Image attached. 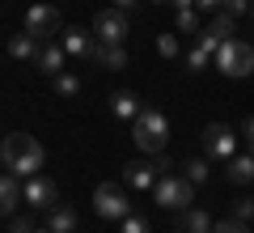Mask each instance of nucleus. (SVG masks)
<instances>
[{
	"mask_svg": "<svg viewBox=\"0 0 254 233\" xmlns=\"http://www.w3.org/2000/svg\"><path fill=\"white\" fill-rule=\"evenodd\" d=\"M170 9L178 13V9H195V0H170Z\"/></svg>",
	"mask_w": 254,
	"mask_h": 233,
	"instance_id": "72a5a7b5",
	"label": "nucleus"
},
{
	"mask_svg": "<svg viewBox=\"0 0 254 233\" xmlns=\"http://www.w3.org/2000/svg\"><path fill=\"white\" fill-rule=\"evenodd\" d=\"M64 51L72 55V60H93L98 38H93L89 30H81V26H68V30H64Z\"/></svg>",
	"mask_w": 254,
	"mask_h": 233,
	"instance_id": "9b49d317",
	"label": "nucleus"
},
{
	"mask_svg": "<svg viewBox=\"0 0 254 233\" xmlns=\"http://www.w3.org/2000/svg\"><path fill=\"white\" fill-rule=\"evenodd\" d=\"M93 64H98V68H106V72L127 68V47H123V43H98V51H93Z\"/></svg>",
	"mask_w": 254,
	"mask_h": 233,
	"instance_id": "2eb2a0df",
	"label": "nucleus"
},
{
	"mask_svg": "<svg viewBox=\"0 0 254 233\" xmlns=\"http://www.w3.org/2000/svg\"><path fill=\"white\" fill-rule=\"evenodd\" d=\"M68 60H72V55L64 51L60 43H43V51H38L34 68H38V72H47V77H60V72H64V64H68Z\"/></svg>",
	"mask_w": 254,
	"mask_h": 233,
	"instance_id": "4468645a",
	"label": "nucleus"
},
{
	"mask_svg": "<svg viewBox=\"0 0 254 233\" xmlns=\"http://www.w3.org/2000/svg\"><path fill=\"white\" fill-rule=\"evenodd\" d=\"M242 140H246V149L254 153V115H250V119L242 123Z\"/></svg>",
	"mask_w": 254,
	"mask_h": 233,
	"instance_id": "7c9ffc66",
	"label": "nucleus"
},
{
	"mask_svg": "<svg viewBox=\"0 0 254 233\" xmlns=\"http://www.w3.org/2000/svg\"><path fill=\"white\" fill-rule=\"evenodd\" d=\"M153 199L161 208H170V212H182V208L195 204V182L187 174H161L157 187H153Z\"/></svg>",
	"mask_w": 254,
	"mask_h": 233,
	"instance_id": "7ed1b4c3",
	"label": "nucleus"
},
{
	"mask_svg": "<svg viewBox=\"0 0 254 233\" xmlns=\"http://www.w3.org/2000/svg\"><path fill=\"white\" fill-rule=\"evenodd\" d=\"M140 110H144V106H140V98H136V93H115V98H110V115H115V119H123V123H136V119H140Z\"/></svg>",
	"mask_w": 254,
	"mask_h": 233,
	"instance_id": "a211bd4d",
	"label": "nucleus"
},
{
	"mask_svg": "<svg viewBox=\"0 0 254 233\" xmlns=\"http://www.w3.org/2000/svg\"><path fill=\"white\" fill-rule=\"evenodd\" d=\"M131 140H136L140 153H165V140H170V123H165V115L157 106H144L140 110V119L131 123Z\"/></svg>",
	"mask_w": 254,
	"mask_h": 233,
	"instance_id": "f03ea898",
	"label": "nucleus"
},
{
	"mask_svg": "<svg viewBox=\"0 0 254 233\" xmlns=\"http://www.w3.org/2000/svg\"><path fill=\"white\" fill-rule=\"evenodd\" d=\"M229 216H233V221H246V225H250V221H254V199H250V195L233 199V204H229Z\"/></svg>",
	"mask_w": 254,
	"mask_h": 233,
	"instance_id": "393cba45",
	"label": "nucleus"
},
{
	"mask_svg": "<svg viewBox=\"0 0 254 233\" xmlns=\"http://www.w3.org/2000/svg\"><path fill=\"white\" fill-rule=\"evenodd\" d=\"M72 233H81V229H72Z\"/></svg>",
	"mask_w": 254,
	"mask_h": 233,
	"instance_id": "58836bf2",
	"label": "nucleus"
},
{
	"mask_svg": "<svg viewBox=\"0 0 254 233\" xmlns=\"http://www.w3.org/2000/svg\"><path fill=\"white\" fill-rule=\"evenodd\" d=\"M153 4H170V0H153Z\"/></svg>",
	"mask_w": 254,
	"mask_h": 233,
	"instance_id": "e433bc0d",
	"label": "nucleus"
},
{
	"mask_svg": "<svg viewBox=\"0 0 254 233\" xmlns=\"http://www.w3.org/2000/svg\"><path fill=\"white\" fill-rule=\"evenodd\" d=\"M233 21H237V17H229V13H216V17H212L203 30H212L216 38H225V43H229V38H233Z\"/></svg>",
	"mask_w": 254,
	"mask_h": 233,
	"instance_id": "5701e85b",
	"label": "nucleus"
},
{
	"mask_svg": "<svg viewBox=\"0 0 254 233\" xmlns=\"http://www.w3.org/2000/svg\"><path fill=\"white\" fill-rule=\"evenodd\" d=\"M38 51H43V38H34L30 30H21V34L9 38V55L13 60H38Z\"/></svg>",
	"mask_w": 254,
	"mask_h": 233,
	"instance_id": "dca6fc26",
	"label": "nucleus"
},
{
	"mask_svg": "<svg viewBox=\"0 0 254 233\" xmlns=\"http://www.w3.org/2000/svg\"><path fill=\"white\" fill-rule=\"evenodd\" d=\"M174 26H178V34H199V17H195V9H178L174 13Z\"/></svg>",
	"mask_w": 254,
	"mask_h": 233,
	"instance_id": "4be33fe9",
	"label": "nucleus"
},
{
	"mask_svg": "<svg viewBox=\"0 0 254 233\" xmlns=\"http://www.w3.org/2000/svg\"><path fill=\"white\" fill-rule=\"evenodd\" d=\"M195 9H225V0H195Z\"/></svg>",
	"mask_w": 254,
	"mask_h": 233,
	"instance_id": "473e14b6",
	"label": "nucleus"
},
{
	"mask_svg": "<svg viewBox=\"0 0 254 233\" xmlns=\"http://www.w3.org/2000/svg\"><path fill=\"white\" fill-rule=\"evenodd\" d=\"M250 4H254V0H225V9H220V13H229V17H242V13H250Z\"/></svg>",
	"mask_w": 254,
	"mask_h": 233,
	"instance_id": "c85d7f7f",
	"label": "nucleus"
},
{
	"mask_svg": "<svg viewBox=\"0 0 254 233\" xmlns=\"http://www.w3.org/2000/svg\"><path fill=\"white\" fill-rule=\"evenodd\" d=\"M250 17H254V4H250Z\"/></svg>",
	"mask_w": 254,
	"mask_h": 233,
	"instance_id": "4c0bfd02",
	"label": "nucleus"
},
{
	"mask_svg": "<svg viewBox=\"0 0 254 233\" xmlns=\"http://www.w3.org/2000/svg\"><path fill=\"white\" fill-rule=\"evenodd\" d=\"M157 55L161 60H174L178 55V34H157Z\"/></svg>",
	"mask_w": 254,
	"mask_h": 233,
	"instance_id": "bb28decb",
	"label": "nucleus"
},
{
	"mask_svg": "<svg viewBox=\"0 0 254 233\" xmlns=\"http://www.w3.org/2000/svg\"><path fill=\"white\" fill-rule=\"evenodd\" d=\"M208 64H216V55H212L208 47H203L199 38H195V47H190V51H187V68H190V72H203V68H208Z\"/></svg>",
	"mask_w": 254,
	"mask_h": 233,
	"instance_id": "412c9836",
	"label": "nucleus"
},
{
	"mask_svg": "<svg viewBox=\"0 0 254 233\" xmlns=\"http://www.w3.org/2000/svg\"><path fill=\"white\" fill-rule=\"evenodd\" d=\"M93 212H98L102 221H123V216L131 212V204H127V191L119 187V182H102V187L93 191Z\"/></svg>",
	"mask_w": 254,
	"mask_h": 233,
	"instance_id": "423d86ee",
	"label": "nucleus"
},
{
	"mask_svg": "<svg viewBox=\"0 0 254 233\" xmlns=\"http://www.w3.org/2000/svg\"><path fill=\"white\" fill-rule=\"evenodd\" d=\"M136 4H140V0H115V9H123V13H127V9H136Z\"/></svg>",
	"mask_w": 254,
	"mask_h": 233,
	"instance_id": "f704fd0d",
	"label": "nucleus"
},
{
	"mask_svg": "<svg viewBox=\"0 0 254 233\" xmlns=\"http://www.w3.org/2000/svg\"><path fill=\"white\" fill-rule=\"evenodd\" d=\"M203 153L212 161H233L237 157V132L229 123H208L203 127Z\"/></svg>",
	"mask_w": 254,
	"mask_h": 233,
	"instance_id": "39448f33",
	"label": "nucleus"
},
{
	"mask_svg": "<svg viewBox=\"0 0 254 233\" xmlns=\"http://www.w3.org/2000/svg\"><path fill=\"white\" fill-rule=\"evenodd\" d=\"M216 229V221H212L208 212H203V208H182L178 212V225H174V233H212Z\"/></svg>",
	"mask_w": 254,
	"mask_h": 233,
	"instance_id": "ddd939ff",
	"label": "nucleus"
},
{
	"mask_svg": "<svg viewBox=\"0 0 254 233\" xmlns=\"http://www.w3.org/2000/svg\"><path fill=\"white\" fill-rule=\"evenodd\" d=\"M51 85H55V93H60V98H76V93H81V77H76V72H68V68H64L60 77H51Z\"/></svg>",
	"mask_w": 254,
	"mask_h": 233,
	"instance_id": "aec40b11",
	"label": "nucleus"
},
{
	"mask_svg": "<svg viewBox=\"0 0 254 233\" xmlns=\"http://www.w3.org/2000/svg\"><path fill=\"white\" fill-rule=\"evenodd\" d=\"M55 204H60V191H55V182L47 178V174L26 178V208H34V212H51Z\"/></svg>",
	"mask_w": 254,
	"mask_h": 233,
	"instance_id": "0eeeda50",
	"label": "nucleus"
},
{
	"mask_svg": "<svg viewBox=\"0 0 254 233\" xmlns=\"http://www.w3.org/2000/svg\"><path fill=\"white\" fill-rule=\"evenodd\" d=\"M47 225H51L55 233H72V229H76V208H68V204H55L51 212H47Z\"/></svg>",
	"mask_w": 254,
	"mask_h": 233,
	"instance_id": "6ab92c4d",
	"label": "nucleus"
},
{
	"mask_svg": "<svg viewBox=\"0 0 254 233\" xmlns=\"http://www.w3.org/2000/svg\"><path fill=\"white\" fill-rule=\"evenodd\" d=\"M229 165V182H233V187H246V182H254V153H237L233 161H225Z\"/></svg>",
	"mask_w": 254,
	"mask_h": 233,
	"instance_id": "f3484780",
	"label": "nucleus"
},
{
	"mask_svg": "<svg viewBox=\"0 0 254 233\" xmlns=\"http://www.w3.org/2000/svg\"><path fill=\"white\" fill-rule=\"evenodd\" d=\"M34 229H38V225L30 221V216H13V221H9V233H34Z\"/></svg>",
	"mask_w": 254,
	"mask_h": 233,
	"instance_id": "c756f323",
	"label": "nucleus"
},
{
	"mask_svg": "<svg viewBox=\"0 0 254 233\" xmlns=\"http://www.w3.org/2000/svg\"><path fill=\"white\" fill-rule=\"evenodd\" d=\"M212 233H250V225L246 221H233V216H225V221H216V229Z\"/></svg>",
	"mask_w": 254,
	"mask_h": 233,
	"instance_id": "cd10ccee",
	"label": "nucleus"
},
{
	"mask_svg": "<svg viewBox=\"0 0 254 233\" xmlns=\"http://www.w3.org/2000/svg\"><path fill=\"white\" fill-rule=\"evenodd\" d=\"M34 233H55V229H51V225H43V229H34Z\"/></svg>",
	"mask_w": 254,
	"mask_h": 233,
	"instance_id": "c9c22d12",
	"label": "nucleus"
},
{
	"mask_svg": "<svg viewBox=\"0 0 254 233\" xmlns=\"http://www.w3.org/2000/svg\"><path fill=\"white\" fill-rule=\"evenodd\" d=\"M157 170H161V174H170V170H174V161L165 157V153H157Z\"/></svg>",
	"mask_w": 254,
	"mask_h": 233,
	"instance_id": "2f4dec72",
	"label": "nucleus"
},
{
	"mask_svg": "<svg viewBox=\"0 0 254 233\" xmlns=\"http://www.w3.org/2000/svg\"><path fill=\"white\" fill-rule=\"evenodd\" d=\"M26 30L47 43L51 34H60V9H51V4H30L26 9Z\"/></svg>",
	"mask_w": 254,
	"mask_h": 233,
	"instance_id": "6e6552de",
	"label": "nucleus"
},
{
	"mask_svg": "<svg viewBox=\"0 0 254 233\" xmlns=\"http://www.w3.org/2000/svg\"><path fill=\"white\" fill-rule=\"evenodd\" d=\"M157 178H161L157 161H127V165H123V182H127L131 191H153Z\"/></svg>",
	"mask_w": 254,
	"mask_h": 233,
	"instance_id": "9d476101",
	"label": "nucleus"
},
{
	"mask_svg": "<svg viewBox=\"0 0 254 233\" xmlns=\"http://www.w3.org/2000/svg\"><path fill=\"white\" fill-rule=\"evenodd\" d=\"M0 157H4V170L17 174V178H34V174L43 170V144H38L34 136H26V132L4 136V149H0Z\"/></svg>",
	"mask_w": 254,
	"mask_h": 233,
	"instance_id": "f257e3e1",
	"label": "nucleus"
},
{
	"mask_svg": "<svg viewBox=\"0 0 254 233\" xmlns=\"http://www.w3.org/2000/svg\"><path fill=\"white\" fill-rule=\"evenodd\" d=\"M216 68L225 72V77H250L254 72V43H237V38H229V43H220L216 51Z\"/></svg>",
	"mask_w": 254,
	"mask_h": 233,
	"instance_id": "20e7f679",
	"label": "nucleus"
},
{
	"mask_svg": "<svg viewBox=\"0 0 254 233\" xmlns=\"http://www.w3.org/2000/svg\"><path fill=\"white\" fill-rule=\"evenodd\" d=\"M93 34H98V43H123L127 38V13L123 9H102L93 17Z\"/></svg>",
	"mask_w": 254,
	"mask_h": 233,
	"instance_id": "1a4fd4ad",
	"label": "nucleus"
},
{
	"mask_svg": "<svg viewBox=\"0 0 254 233\" xmlns=\"http://www.w3.org/2000/svg\"><path fill=\"white\" fill-rule=\"evenodd\" d=\"M21 204H26V178L4 170V178H0V208H4V216H13Z\"/></svg>",
	"mask_w": 254,
	"mask_h": 233,
	"instance_id": "f8f14e48",
	"label": "nucleus"
},
{
	"mask_svg": "<svg viewBox=\"0 0 254 233\" xmlns=\"http://www.w3.org/2000/svg\"><path fill=\"white\" fill-rule=\"evenodd\" d=\"M182 174H187L195 187H203V182H208V161H203V157H190V161L182 165Z\"/></svg>",
	"mask_w": 254,
	"mask_h": 233,
	"instance_id": "b1692460",
	"label": "nucleus"
},
{
	"mask_svg": "<svg viewBox=\"0 0 254 233\" xmlns=\"http://www.w3.org/2000/svg\"><path fill=\"white\" fill-rule=\"evenodd\" d=\"M119 225H123V233H153V225H148V221H144L140 212H127V216H123Z\"/></svg>",
	"mask_w": 254,
	"mask_h": 233,
	"instance_id": "a878e982",
	"label": "nucleus"
}]
</instances>
